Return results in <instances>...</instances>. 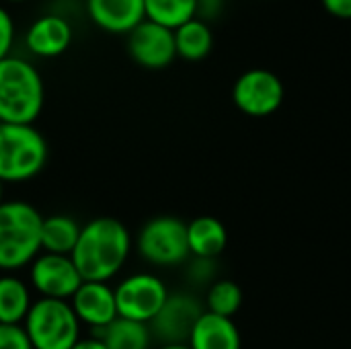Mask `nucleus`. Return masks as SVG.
<instances>
[{"label":"nucleus","mask_w":351,"mask_h":349,"mask_svg":"<svg viewBox=\"0 0 351 349\" xmlns=\"http://www.w3.org/2000/svg\"><path fill=\"white\" fill-rule=\"evenodd\" d=\"M132 255V234L123 222L101 216L80 228L72 261L84 282L109 284Z\"/></svg>","instance_id":"nucleus-1"},{"label":"nucleus","mask_w":351,"mask_h":349,"mask_svg":"<svg viewBox=\"0 0 351 349\" xmlns=\"http://www.w3.org/2000/svg\"><path fill=\"white\" fill-rule=\"evenodd\" d=\"M43 216L29 202L4 200L0 206V274L29 267L41 253Z\"/></svg>","instance_id":"nucleus-2"},{"label":"nucleus","mask_w":351,"mask_h":349,"mask_svg":"<svg viewBox=\"0 0 351 349\" xmlns=\"http://www.w3.org/2000/svg\"><path fill=\"white\" fill-rule=\"evenodd\" d=\"M45 103V86L33 62L0 60V123H35Z\"/></svg>","instance_id":"nucleus-3"},{"label":"nucleus","mask_w":351,"mask_h":349,"mask_svg":"<svg viewBox=\"0 0 351 349\" xmlns=\"http://www.w3.org/2000/svg\"><path fill=\"white\" fill-rule=\"evenodd\" d=\"M49 146L33 123H0V181L27 183L47 165Z\"/></svg>","instance_id":"nucleus-4"},{"label":"nucleus","mask_w":351,"mask_h":349,"mask_svg":"<svg viewBox=\"0 0 351 349\" xmlns=\"http://www.w3.org/2000/svg\"><path fill=\"white\" fill-rule=\"evenodd\" d=\"M23 329L33 349H72L82 337V325L70 302L37 298L23 321Z\"/></svg>","instance_id":"nucleus-5"},{"label":"nucleus","mask_w":351,"mask_h":349,"mask_svg":"<svg viewBox=\"0 0 351 349\" xmlns=\"http://www.w3.org/2000/svg\"><path fill=\"white\" fill-rule=\"evenodd\" d=\"M138 255L154 267H175L189 259L187 224L175 216L148 220L136 237Z\"/></svg>","instance_id":"nucleus-6"},{"label":"nucleus","mask_w":351,"mask_h":349,"mask_svg":"<svg viewBox=\"0 0 351 349\" xmlns=\"http://www.w3.org/2000/svg\"><path fill=\"white\" fill-rule=\"evenodd\" d=\"M113 292L117 317L144 325H150L171 294L167 284L150 272H138L123 278L117 282Z\"/></svg>","instance_id":"nucleus-7"},{"label":"nucleus","mask_w":351,"mask_h":349,"mask_svg":"<svg viewBox=\"0 0 351 349\" xmlns=\"http://www.w3.org/2000/svg\"><path fill=\"white\" fill-rule=\"evenodd\" d=\"M284 82L280 76L265 68L243 72L232 86V101L249 117H267L284 103Z\"/></svg>","instance_id":"nucleus-8"},{"label":"nucleus","mask_w":351,"mask_h":349,"mask_svg":"<svg viewBox=\"0 0 351 349\" xmlns=\"http://www.w3.org/2000/svg\"><path fill=\"white\" fill-rule=\"evenodd\" d=\"M84 280L70 255L39 253L29 265V284L39 298L70 300Z\"/></svg>","instance_id":"nucleus-9"},{"label":"nucleus","mask_w":351,"mask_h":349,"mask_svg":"<svg viewBox=\"0 0 351 349\" xmlns=\"http://www.w3.org/2000/svg\"><path fill=\"white\" fill-rule=\"evenodd\" d=\"M204 313L206 306L193 294H169L167 302L148 325L152 339L158 344H187L193 325Z\"/></svg>","instance_id":"nucleus-10"},{"label":"nucleus","mask_w":351,"mask_h":349,"mask_svg":"<svg viewBox=\"0 0 351 349\" xmlns=\"http://www.w3.org/2000/svg\"><path fill=\"white\" fill-rule=\"evenodd\" d=\"M128 53L142 68H167L177 58L175 33L162 25L144 19L132 33H128Z\"/></svg>","instance_id":"nucleus-11"},{"label":"nucleus","mask_w":351,"mask_h":349,"mask_svg":"<svg viewBox=\"0 0 351 349\" xmlns=\"http://www.w3.org/2000/svg\"><path fill=\"white\" fill-rule=\"evenodd\" d=\"M68 302L80 325L93 333H101L117 319L115 292L105 282H82Z\"/></svg>","instance_id":"nucleus-12"},{"label":"nucleus","mask_w":351,"mask_h":349,"mask_svg":"<svg viewBox=\"0 0 351 349\" xmlns=\"http://www.w3.org/2000/svg\"><path fill=\"white\" fill-rule=\"evenodd\" d=\"M72 25L64 14L47 12L37 16L25 31V47L35 58H58L72 43Z\"/></svg>","instance_id":"nucleus-13"},{"label":"nucleus","mask_w":351,"mask_h":349,"mask_svg":"<svg viewBox=\"0 0 351 349\" xmlns=\"http://www.w3.org/2000/svg\"><path fill=\"white\" fill-rule=\"evenodd\" d=\"M86 14L95 27L113 35H128L146 19L144 0H86Z\"/></svg>","instance_id":"nucleus-14"},{"label":"nucleus","mask_w":351,"mask_h":349,"mask_svg":"<svg viewBox=\"0 0 351 349\" xmlns=\"http://www.w3.org/2000/svg\"><path fill=\"white\" fill-rule=\"evenodd\" d=\"M187 346L191 349H241L243 339L232 319L206 311L193 325Z\"/></svg>","instance_id":"nucleus-15"},{"label":"nucleus","mask_w":351,"mask_h":349,"mask_svg":"<svg viewBox=\"0 0 351 349\" xmlns=\"http://www.w3.org/2000/svg\"><path fill=\"white\" fill-rule=\"evenodd\" d=\"M189 255L195 259H216L228 245L226 226L214 216H197L187 224Z\"/></svg>","instance_id":"nucleus-16"},{"label":"nucleus","mask_w":351,"mask_h":349,"mask_svg":"<svg viewBox=\"0 0 351 349\" xmlns=\"http://www.w3.org/2000/svg\"><path fill=\"white\" fill-rule=\"evenodd\" d=\"M31 286L16 274H0V325H23L33 306Z\"/></svg>","instance_id":"nucleus-17"},{"label":"nucleus","mask_w":351,"mask_h":349,"mask_svg":"<svg viewBox=\"0 0 351 349\" xmlns=\"http://www.w3.org/2000/svg\"><path fill=\"white\" fill-rule=\"evenodd\" d=\"M173 33H175L177 58L185 62H202L210 56L214 47V33L208 21H202L197 16L181 25Z\"/></svg>","instance_id":"nucleus-18"},{"label":"nucleus","mask_w":351,"mask_h":349,"mask_svg":"<svg viewBox=\"0 0 351 349\" xmlns=\"http://www.w3.org/2000/svg\"><path fill=\"white\" fill-rule=\"evenodd\" d=\"M80 224L66 214H53L41 222V253L51 255H72L78 237Z\"/></svg>","instance_id":"nucleus-19"},{"label":"nucleus","mask_w":351,"mask_h":349,"mask_svg":"<svg viewBox=\"0 0 351 349\" xmlns=\"http://www.w3.org/2000/svg\"><path fill=\"white\" fill-rule=\"evenodd\" d=\"M93 335L101 337L107 349H152V333L148 325L119 317L107 329Z\"/></svg>","instance_id":"nucleus-20"},{"label":"nucleus","mask_w":351,"mask_h":349,"mask_svg":"<svg viewBox=\"0 0 351 349\" xmlns=\"http://www.w3.org/2000/svg\"><path fill=\"white\" fill-rule=\"evenodd\" d=\"M146 21L171 31L197 16V0H144Z\"/></svg>","instance_id":"nucleus-21"},{"label":"nucleus","mask_w":351,"mask_h":349,"mask_svg":"<svg viewBox=\"0 0 351 349\" xmlns=\"http://www.w3.org/2000/svg\"><path fill=\"white\" fill-rule=\"evenodd\" d=\"M204 306L212 315L232 319L243 306V290L232 280H218V282L210 284Z\"/></svg>","instance_id":"nucleus-22"},{"label":"nucleus","mask_w":351,"mask_h":349,"mask_svg":"<svg viewBox=\"0 0 351 349\" xmlns=\"http://www.w3.org/2000/svg\"><path fill=\"white\" fill-rule=\"evenodd\" d=\"M16 39V25L12 14L0 4V60L12 56V45Z\"/></svg>","instance_id":"nucleus-23"},{"label":"nucleus","mask_w":351,"mask_h":349,"mask_svg":"<svg viewBox=\"0 0 351 349\" xmlns=\"http://www.w3.org/2000/svg\"><path fill=\"white\" fill-rule=\"evenodd\" d=\"M0 349H33L23 325H0Z\"/></svg>","instance_id":"nucleus-24"},{"label":"nucleus","mask_w":351,"mask_h":349,"mask_svg":"<svg viewBox=\"0 0 351 349\" xmlns=\"http://www.w3.org/2000/svg\"><path fill=\"white\" fill-rule=\"evenodd\" d=\"M214 276V261L212 259H195L189 265V278L195 284H208Z\"/></svg>","instance_id":"nucleus-25"},{"label":"nucleus","mask_w":351,"mask_h":349,"mask_svg":"<svg viewBox=\"0 0 351 349\" xmlns=\"http://www.w3.org/2000/svg\"><path fill=\"white\" fill-rule=\"evenodd\" d=\"M321 4L331 16L351 21V0H321Z\"/></svg>","instance_id":"nucleus-26"},{"label":"nucleus","mask_w":351,"mask_h":349,"mask_svg":"<svg viewBox=\"0 0 351 349\" xmlns=\"http://www.w3.org/2000/svg\"><path fill=\"white\" fill-rule=\"evenodd\" d=\"M224 0H197V19H214L220 14Z\"/></svg>","instance_id":"nucleus-27"},{"label":"nucleus","mask_w":351,"mask_h":349,"mask_svg":"<svg viewBox=\"0 0 351 349\" xmlns=\"http://www.w3.org/2000/svg\"><path fill=\"white\" fill-rule=\"evenodd\" d=\"M72 349H107V346L103 344L101 337L90 335V337H80V339L74 344V348Z\"/></svg>","instance_id":"nucleus-28"},{"label":"nucleus","mask_w":351,"mask_h":349,"mask_svg":"<svg viewBox=\"0 0 351 349\" xmlns=\"http://www.w3.org/2000/svg\"><path fill=\"white\" fill-rule=\"evenodd\" d=\"M154 349H191L187 344H160L158 348Z\"/></svg>","instance_id":"nucleus-29"},{"label":"nucleus","mask_w":351,"mask_h":349,"mask_svg":"<svg viewBox=\"0 0 351 349\" xmlns=\"http://www.w3.org/2000/svg\"><path fill=\"white\" fill-rule=\"evenodd\" d=\"M4 204V183L0 181V206Z\"/></svg>","instance_id":"nucleus-30"},{"label":"nucleus","mask_w":351,"mask_h":349,"mask_svg":"<svg viewBox=\"0 0 351 349\" xmlns=\"http://www.w3.org/2000/svg\"><path fill=\"white\" fill-rule=\"evenodd\" d=\"M6 2H25V0H6Z\"/></svg>","instance_id":"nucleus-31"}]
</instances>
